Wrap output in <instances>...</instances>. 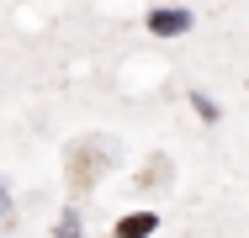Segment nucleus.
I'll use <instances>...</instances> for the list:
<instances>
[{"instance_id":"4","label":"nucleus","mask_w":249,"mask_h":238,"mask_svg":"<svg viewBox=\"0 0 249 238\" xmlns=\"http://www.w3.org/2000/svg\"><path fill=\"white\" fill-rule=\"evenodd\" d=\"M191 106H196V117H201V122H217V106H212L207 95H191Z\"/></svg>"},{"instance_id":"1","label":"nucleus","mask_w":249,"mask_h":238,"mask_svg":"<svg viewBox=\"0 0 249 238\" xmlns=\"http://www.w3.org/2000/svg\"><path fill=\"white\" fill-rule=\"evenodd\" d=\"M196 27V16L186 11V5H154L149 11V32L154 37H180V32H191Z\"/></svg>"},{"instance_id":"2","label":"nucleus","mask_w":249,"mask_h":238,"mask_svg":"<svg viewBox=\"0 0 249 238\" xmlns=\"http://www.w3.org/2000/svg\"><path fill=\"white\" fill-rule=\"evenodd\" d=\"M154 228H159V212H133L117 222V238H149Z\"/></svg>"},{"instance_id":"3","label":"nucleus","mask_w":249,"mask_h":238,"mask_svg":"<svg viewBox=\"0 0 249 238\" xmlns=\"http://www.w3.org/2000/svg\"><path fill=\"white\" fill-rule=\"evenodd\" d=\"M58 238H85V233H80V217H74V212H64V217H58Z\"/></svg>"}]
</instances>
